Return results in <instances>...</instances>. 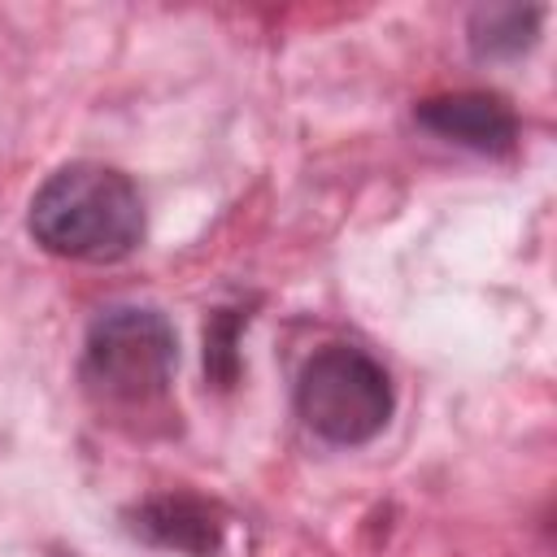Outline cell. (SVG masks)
<instances>
[{"label": "cell", "instance_id": "obj_1", "mask_svg": "<svg viewBox=\"0 0 557 557\" xmlns=\"http://www.w3.org/2000/svg\"><path fill=\"white\" fill-rule=\"evenodd\" d=\"M26 231L61 261L113 265L144 244L148 213L131 174L104 161H70L35 187Z\"/></svg>", "mask_w": 557, "mask_h": 557}, {"label": "cell", "instance_id": "obj_2", "mask_svg": "<svg viewBox=\"0 0 557 557\" xmlns=\"http://www.w3.org/2000/svg\"><path fill=\"white\" fill-rule=\"evenodd\" d=\"M178 370V331L152 305H109L91 318L78 383L104 418H165Z\"/></svg>", "mask_w": 557, "mask_h": 557}, {"label": "cell", "instance_id": "obj_3", "mask_svg": "<svg viewBox=\"0 0 557 557\" xmlns=\"http://www.w3.org/2000/svg\"><path fill=\"white\" fill-rule=\"evenodd\" d=\"M296 418L322 444L361 448L387 431L396 413V387L379 357L357 344H322L305 357L292 392Z\"/></svg>", "mask_w": 557, "mask_h": 557}, {"label": "cell", "instance_id": "obj_4", "mask_svg": "<svg viewBox=\"0 0 557 557\" xmlns=\"http://www.w3.org/2000/svg\"><path fill=\"white\" fill-rule=\"evenodd\" d=\"M413 122L444 144L479 157H505L518 144V113L496 91H444L413 104Z\"/></svg>", "mask_w": 557, "mask_h": 557}, {"label": "cell", "instance_id": "obj_5", "mask_svg": "<svg viewBox=\"0 0 557 557\" xmlns=\"http://www.w3.org/2000/svg\"><path fill=\"white\" fill-rule=\"evenodd\" d=\"M126 527L144 544L165 553H187V557H213L226 540V513L196 492L148 496L126 513Z\"/></svg>", "mask_w": 557, "mask_h": 557}, {"label": "cell", "instance_id": "obj_6", "mask_svg": "<svg viewBox=\"0 0 557 557\" xmlns=\"http://www.w3.org/2000/svg\"><path fill=\"white\" fill-rule=\"evenodd\" d=\"M540 22L544 9L540 4H487L470 13V52L479 61H509L522 57L527 48H535L540 39Z\"/></svg>", "mask_w": 557, "mask_h": 557}, {"label": "cell", "instance_id": "obj_7", "mask_svg": "<svg viewBox=\"0 0 557 557\" xmlns=\"http://www.w3.org/2000/svg\"><path fill=\"white\" fill-rule=\"evenodd\" d=\"M248 322V313L239 309H218L205 326V374L213 379V387H231L239 379V326Z\"/></svg>", "mask_w": 557, "mask_h": 557}]
</instances>
